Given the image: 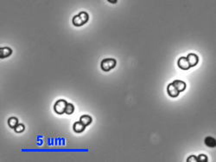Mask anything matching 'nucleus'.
Masks as SVG:
<instances>
[{
	"label": "nucleus",
	"mask_w": 216,
	"mask_h": 162,
	"mask_svg": "<svg viewBox=\"0 0 216 162\" xmlns=\"http://www.w3.org/2000/svg\"><path fill=\"white\" fill-rule=\"evenodd\" d=\"M117 64V62L115 59H112V58H107V59H104L102 62H101V64H100V67H101V69L103 71H110L111 69H112L113 68H115Z\"/></svg>",
	"instance_id": "nucleus-1"
},
{
	"label": "nucleus",
	"mask_w": 216,
	"mask_h": 162,
	"mask_svg": "<svg viewBox=\"0 0 216 162\" xmlns=\"http://www.w3.org/2000/svg\"><path fill=\"white\" fill-rule=\"evenodd\" d=\"M67 102L65 100H59L55 102V106H54V109L55 112L58 115H62L63 113H65V109L67 107Z\"/></svg>",
	"instance_id": "nucleus-2"
},
{
	"label": "nucleus",
	"mask_w": 216,
	"mask_h": 162,
	"mask_svg": "<svg viewBox=\"0 0 216 162\" xmlns=\"http://www.w3.org/2000/svg\"><path fill=\"white\" fill-rule=\"evenodd\" d=\"M177 64H178V67L180 68L183 69V70H188V68H190V65H189V63H188V62L187 60V57L182 56V57L179 58V60L177 62Z\"/></svg>",
	"instance_id": "nucleus-3"
},
{
	"label": "nucleus",
	"mask_w": 216,
	"mask_h": 162,
	"mask_svg": "<svg viewBox=\"0 0 216 162\" xmlns=\"http://www.w3.org/2000/svg\"><path fill=\"white\" fill-rule=\"evenodd\" d=\"M167 92L170 97H177L179 96V91L173 85V83H170L167 87Z\"/></svg>",
	"instance_id": "nucleus-4"
},
{
	"label": "nucleus",
	"mask_w": 216,
	"mask_h": 162,
	"mask_svg": "<svg viewBox=\"0 0 216 162\" xmlns=\"http://www.w3.org/2000/svg\"><path fill=\"white\" fill-rule=\"evenodd\" d=\"M187 60L190 65V67H194L197 63H198V61H199V58L198 56L195 55V54H193V53H190L187 56Z\"/></svg>",
	"instance_id": "nucleus-5"
},
{
	"label": "nucleus",
	"mask_w": 216,
	"mask_h": 162,
	"mask_svg": "<svg viewBox=\"0 0 216 162\" xmlns=\"http://www.w3.org/2000/svg\"><path fill=\"white\" fill-rule=\"evenodd\" d=\"M172 83L177 89V90L179 92H182L186 89V83L184 82H182V81H181V80H176Z\"/></svg>",
	"instance_id": "nucleus-6"
},
{
	"label": "nucleus",
	"mask_w": 216,
	"mask_h": 162,
	"mask_svg": "<svg viewBox=\"0 0 216 162\" xmlns=\"http://www.w3.org/2000/svg\"><path fill=\"white\" fill-rule=\"evenodd\" d=\"M12 54V49L9 47H4L0 49V58H5Z\"/></svg>",
	"instance_id": "nucleus-7"
},
{
	"label": "nucleus",
	"mask_w": 216,
	"mask_h": 162,
	"mask_svg": "<svg viewBox=\"0 0 216 162\" xmlns=\"http://www.w3.org/2000/svg\"><path fill=\"white\" fill-rule=\"evenodd\" d=\"M85 127H86V126L83 123H81V121H76L73 127L74 131L75 133H82L85 130Z\"/></svg>",
	"instance_id": "nucleus-8"
},
{
	"label": "nucleus",
	"mask_w": 216,
	"mask_h": 162,
	"mask_svg": "<svg viewBox=\"0 0 216 162\" xmlns=\"http://www.w3.org/2000/svg\"><path fill=\"white\" fill-rule=\"evenodd\" d=\"M205 144L207 146H209V147H215L216 146V140L213 137H211V136H207L205 138V140H204Z\"/></svg>",
	"instance_id": "nucleus-9"
},
{
	"label": "nucleus",
	"mask_w": 216,
	"mask_h": 162,
	"mask_svg": "<svg viewBox=\"0 0 216 162\" xmlns=\"http://www.w3.org/2000/svg\"><path fill=\"white\" fill-rule=\"evenodd\" d=\"M92 117L91 116H89V115H82L81 117V119H80V121L81 122V123H83L86 127L87 126H88V125H90L91 123H92Z\"/></svg>",
	"instance_id": "nucleus-10"
},
{
	"label": "nucleus",
	"mask_w": 216,
	"mask_h": 162,
	"mask_svg": "<svg viewBox=\"0 0 216 162\" xmlns=\"http://www.w3.org/2000/svg\"><path fill=\"white\" fill-rule=\"evenodd\" d=\"M73 24L75 26H77V27H80V26H82L84 24L83 21L81 20V18H80L79 15H76L73 18Z\"/></svg>",
	"instance_id": "nucleus-11"
},
{
	"label": "nucleus",
	"mask_w": 216,
	"mask_h": 162,
	"mask_svg": "<svg viewBox=\"0 0 216 162\" xmlns=\"http://www.w3.org/2000/svg\"><path fill=\"white\" fill-rule=\"evenodd\" d=\"M17 124H18V120L16 117H11L8 120V125L11 128H15L17 126Z\"/></svg>",
	"instance_id": "nucleus-12"
},
{
	"label": "nucleus",
	"mask_w": 216,
	"mask_h": 162,
	"mask_svg": "<svg viewBox=\"0 0 216 162\" xmlns=\"http://www.w3.org/2000/svg\"><path fill=\"white\" fill-rule=\"evenodd\" d=\"M75 111V107L74 105L72 103H67V107H66V109H65V113L67 115H72L74 113Z\"/></svg>",
	"instance_id": "nucleus-13"
},
{
	"label": "nucleus",
	"mask_w": 216,
	"mask_h": 162,
	"mask_svg": "<svg viewBox=\"0 0 216 162\" xmlns=\"http://www.w3.org/2000/svg\"><path fill=\"white\" fill-rule=\"evenodd\" d=\"M79 16H80V18H81V20L83 21L84 24H85L86 23H87V21H88V19H89V17H88V14H87V12H80Z\"/></svg>",
	"instance_id": "nucleus-14"
},
{
	"label": "nucleus",
	"mask_w": 216,
	"mask_h": 162,
	"mask_svg": "<svg viewBox=\"0 0 216 162\" xmlns=\"http://www.w3.org/2000/svg\"><path fill=\"white\" fill-rule=\"evenodd\" d=\"M24 124H17V126L14 128V130L16 131V133H23L24 131Z\"/></svg>",
	"instance_id": "nucleus-15"
},
{
	"label": "nucleus",
	"mask_w": 216,
	"mask_h": 162,
	"mask_svg": "<svg viewBox=\"0 0 216 162\" xmlns=\"http://www.w3.org/2000/svg\"><path fill=\"white\" fill-rule=\"evenodd\" d=\"M198 162H207V156L205 154H200L197 157Z\"/></svg>",
	"instance_id": "nucleus-16"
},
{
	"label": "nucleus",
	"mask_w": 216,
	"mask_h": 162,
	"mask_svg": "<svg viewBox=\"0 0 216 162\" xmlns=\"http://www.w3.org/2000/svg\"><path fill=\"white\" fill-rule=\"evenodd\" d=\"M188 162H198V159H197V157L194 156V155H191L187 159Z\"/></svg>",
	"instance_id": "nucleus-17"
},
{
	"label": "nucleus",
	"mask_w": 216,
	"mask_h": 162,
	"mask_svg": "<svg viewBox=\"0 0 216 162\" xmlns=\"http://www.w3.org/2000/svg\"><path fill=\"white\" fill-rule=\"evenodd\" d=\"M109 2H110V3H112V4H115V3H117V1H111V0H109Z\"/></svg>",
	"instance_id": "nucleus-18"
}]
</instances>
